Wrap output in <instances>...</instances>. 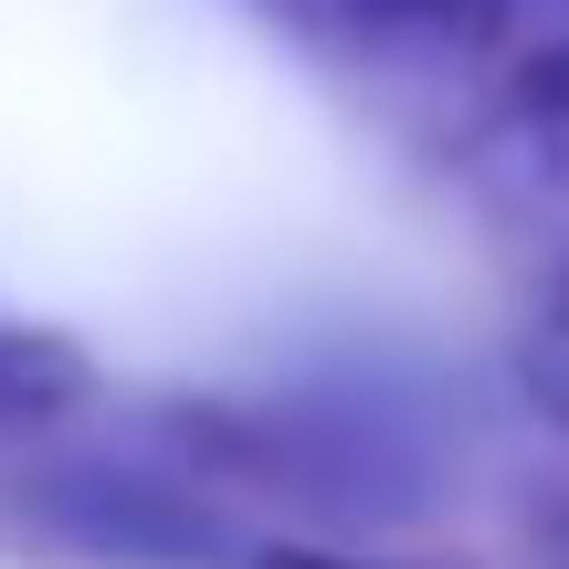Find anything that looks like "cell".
I'll list each match as a JSON object with an SVG mask.
<instances>
[{"instance_id": "6da1fadb", "label": "cell", "mask_w": 569, "mask_h": 569, "mask_svg": "<svg viewBox=\"0 0 569 569\" xmlns=\"http://www.w3.org/2000/svg\"><path fill=\"white\" fill-rule=\"evenodd\" d=\"M190 486H243V496H284L317 517H401L422 507V443L411 411L390 401H348V390H306V401H222V411H180L169 422Z\"/></svg>"}, {"instance_id": "7a4b0ae2", "label": "cell", "mask_w": 569, "mask_h": 569, "mask_svg": "<svg viewBox=\"0 0 569 569\" xmlns=\"http://www.w3.org/2000/svg\"><path fill=\"white\" fill-rule=\"evenodd\" d=\"M32 538L84 569H211L222 559V507L180 465H53L32 475Z\"/></svg>"}, {"instance_id": "3957f363", "label": "cell", "mask_w": 569, "mask_h": 569, "mask_svg": "<svg viewBox=\"0 0 569 569\" xmlns=\"http://www.w3.org/2000/svg\"><path fill=\"white\" fill-rule=\"evenodd\" d=\"M465 190L496 232L538 253H569V32L496 74V96L465 127Z\"/></svg>"}, {"instance_id": "277c9868", "label": "cell", "mask_w": 569, "mask_h": 569, "mask_svg": "<svg viewBox=\"0 0 569 569\" xmlns=\"http://www.w3.org/2000/svg\"><path fill=\"white\" fill-rule=\"evenodd\" d=\"M274 11L306 42H327L348 63H380V74H465V63L507 53V32L538 0H274Z\"/></svg>"}, {"instance_id": "5b68a950", "label": "cell", "mask_w": 569, "mask_h": 569, "mask_svg": "<svg viewBox=\"0 0 569 569\" xmlns=\"http://www.w3.org/2000/svg\"><path fill=\"white\" fill-rule=\"evenodd\" d=\"M96 359L63 327H0V432H42L63 411H84Z\"/></svg>"}, {"instance_id": "8992f818", "label": "cell", "mask_w": 569, "mask_h": 569, "mask_svg": "<svg viewBox=\"0 0 569 569\" xmlns=\"http://www.w3.org/2000/svg\"><path fill=\"white\" fill-rule=\"evenodd\" d=\"M517 380H528V401L549 411V432H569V253H559L549 296H538L528 338H517Z\"/></svg>"}, {"instance_id": "52a82bcc", "label": "cell", "mask_w": 569, "mask_h": 569, "mask_svg": "<svg viewBox=\"0 0 569 569\" xmlns=\"http://www.w3.org/2000/svg\"><path fill=\"white\" fill-rule=\"evenodd\" d=\"M264 569H359V559H317V549H284V559H264Z\"/></svg>"}, {"instance_id": "ba28073f", "label": "cell", "mask_w": 569, "mask_h": 569, "mask_svg": "<svg viewBox=\"0 0 569 569\" xmlns=\"http://www.w3.org/2000/svg\"><path fill=\"white\" fill-rule=\"evenodd\" d=\"M549 569H569V517H559V528H549Z\"/></svg>"}]
</instances>
